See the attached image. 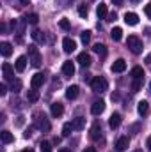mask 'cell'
<instances>
[{
	"mask_svg": "<svg viewBox=\"0 0 151 152\" xmlns=\"http://www.w3.org/2000/svg\"><path fill=\"white\" fill-rule=\"evenodd\" d=\"M128 145H130V140H128L126 136H121V138L115 142V149H117V151H126Z\"/></svg>",
	"mask_w": 151,
	"mask_h": 152,
	"instance_id": "cell-19",
	"label": "cell"
},
{
	"mask_svg": "<svg viewBox=\"0 0 151 152\" xmlns=\"http://www.w3.org/2000/svg\"><path fill=\"white\" fill-rule=\"evenodd\" d=\"M91 88H93V92L101 94V92H105V90L109 88V83H107V80H105V78L96 76V78H93V80H91Z\"/></svg>",
	"mask_w": 151,
	"mask_h": 152,
	"instance_id": "cell-3",
	"label": "cell"
},
{
	"mask_svg": "<svg viewBox=\"0 0 151 152\" xmlns=\"http://www.w3.org/2000/svg\"><path fill=\"white\" fill-rule=\"evenodd\" d=\"M130 75H132L133 80H144V69H142V67H139V66H135V67L132 69V73H130Z\"/></svg>",
	"mask_w": 151,
	"mask_h": 152,
	"instance_id": "cell-22",
	"label": "cell"
},
{
	"mask_svg": "<svg viewBox=\"0 0 151 152\" xmlns=\"http://www.w3.org/2000/svg\"><path fill=\"white\" fill-rule=\"evenodd\" d=\"M29 62H30L34 67H41V62H43L41 53H39V50L34 46V44L29 46Z\"/></svg>",
	"mask_w": 151,
	"mask_h": 152,
	"instance_id": "cell-4",
	"label": "cell"
},
{
	"mask_svg": "<svg viewBox=\"0 0 151 152\" xmlns=\"http://www.w3.org/2000/svg\"><path fill=\"white\" fill-rule=\"evenodd\" d=\"M146 145H148V149H150V152H151V136L148 138V143H146Z\"/></svg>",
	"mask_w": 151,
	"mask_h": 152,
	"instance_id": "cell-44",
	"label": "cell"
},
{
	"mask_svg": "<svg viewBox=\"0 0 151 152\" xmlns=\"http://www.w3.org/2000/svg\"><path fill=\"white\" fill-rule=\"evenodd\" d=\"M76 62H78L82 67H89V66L93 64V60H91V55H89V53H85V51L78 53V57H76Z\"/></svg>",
	"mask_w": 151,
	"mask_h": 152,
	"instance_id": "cell-6",
	"label": "cell"
},
{
	"mask_svg": "<svg viewBox=\"0 0 151 152\" xmlns=\"http://www.w3.org/2000/svg\"><path fill=\"white\" fill-rule=\"evenodd\" d=\"M142 83H144V80H133L132 81V92H139L142 88Z\"/></svg>",
	"mask_w": 151,
	"mask_h": 152,
	"instance_id": "cell-29",
	"label": "cell"
},
{
	"mask_svg": "<svg viewBox=\"0 0 151 152\" xmlns=\"http://www.w3.org/2000/svg\"><path fill=\"white\" fill-rule=\"evenodd\" d=\"M137 112H139V115H146L148 112H150V103H148V101H139Z\"/></svg>",
	"mask_w": 151,
	"mask_h": 152,
	"instance_id": "cell-23",
	"label": "cell"
},
{
	"mask_svg": "<svg viewBox=\"0 0 151 152\" xmlns=\"http://www.w3.org/2000/svg\"><path fill=\"white\" fill-rule=\"evenodd\" d=\"M39 149H41V152H52V143L50 142H41Z\"/></svg>",
	"mask_w": 151,
	"mask_h": 152,
	"instance_id": "cell-36",
	"label": "cell"
},
{
	"mask_svg": "<svg viewBox=\"0 0 151 152\" xmlns=\"http://www.w3.org/2000/svg\"><path fill=\"white\" fill-rule=\"evenodd\" d=\"M39 21V16L36 14V12H32V14H29L27 16V23H30V25H36Z\"/></svg>",
	"mask_w": 151,
	"mask_h": 152,
	"instance_id": "cell-34",
	"label": "cell"
},
{
	"mask_svg": "<svg viewBox=\"0 0 151 152\" xmlns=\"http://www.w3.org/2000/svg\"><path fill=\"white\" fill-rule=\"evenodd\" d=\"M43 83H44V75L43 73H36V75L30 78V87L32 88H39Z\"/></svg>",
	"mask_w": 151,
	"mask_h": 152,
	"instance_id": "cell-8",
	"label": "cell"
},
{
	"mask_svg": "<svg viewBox=\"0 0 151 152\" xmlns=\"http://www.w3.org/2000/svg\"><path fill=\"white\" fill-rule=\"evenodd\" d=\"M38 99H39V90L38 88H30V90H27V101L36 103Z\"/></svg>",
	"mask_w": 151,
	"mask_h": 152,
	"instance_id": "cell-24",
	"label": "cell"
},
{
	"mask_svg": "<svg viewBox=\"0 0 151 152\" xmlns=\"http://www.w3.org/2000/svg\"><path fill=\"white\" fill-rule=\"evenodd\" d=\"M34 126H36L38 129H41V131H44V133L52 129V124H50V120L46 118V115L41 113V112L34 113Z\"/></svg>",
	"mask_w": 151,
	"mask_h": 152,
	"instance_id": "cell-2",
	"label": "cell"
},
{
	"mask_svg": "<svg viewBox=\"0 0 151 152\" xmlns=\"http://www.w3.org/2000/svg\"><path fill=\"white\" fill-rule=\"evenodd\" d=\"M110 37H112L114 41H121V39H123V28H121V27H114L112 32H110Z\"/></svg>",
	"mask_w": 151,
	"mask_h": 152,
	"instance_id": "cell-27",
	"label": "cell"
},
{
	"mask_svg": "<svg viewBox=\"0 0 151 152\" xmlns=\"http://www.w3.org/2000/svg\"><path fill=\"white\" fill-rule=\"evenodd\" d=\"M14 67H16V71H18V73H23V71H25V67H27V57H25V55L18 57V58H16V62H14Z\"/></svg>",
	"mask_w": 151,
	"mask_h": 152,
	"instance_id": "cell-12",
	"label": "cell"
},
{
	"mask_svg": "<svg viewBox=\"0 0 151 152\" xmlns=\"http://www.w3.org/2000/svg\"><path fill=\"white\" fill-rule=\"evenodd\" d=\"M124 69H126V60H124V58H117L112 64V67H110L112 73H123Z\"/></svg>",
	"mask_w": 151,
	"mask_h": 152,
	"instance_id": "cell-9",
	"label": "cell"
},
{
	"mask_svg": "<svg viewBox=\"0 0 151 152\" xmlns=\"http://www.w3.org/2000/svg\"><path fill=\"white\" fill-rule=\"evenodd\" d=\"M30 134H32V133H30V129H27V131H25V134H23V136H25V138H30Z\"/></svg>",
	"mask_w": 151,
	"mask_h": 152,
	"instance_id": "cell-41",
	"label": "cell"
},
{
	"mask_svg": "<svg viewBox=\"0 0 151 152\" xmlns=\"http://www.w3.org/2000/svg\"><path fill=\"white\" fill-rule=\"evenodd\" d=\"M126 48L133 55H141L142 53V41L137 37V36H128V39H126Z\"/></svg>",
	"mask_w": 151,
	"mask_h": 152,
	"instance_id": "cell-1",
	"label": "cell"
},
{
	"mask_svg": "<svg viewBox=\"0 0 151 152\" xmlns=\"http://www.w3.org/2000/svg\"><path fill=\"white\" fill-rule=\"evenodd\" d=\"M11 90H13L14 94H18V92L21 90V81H20V80H14V81L11 83Z\"/></svg>",
	"mask_w": 151,
	"mask_h": 152,
	"instance_id": "cell-31",
	"label": "cell"
},
{
	"mask_svg": "<svg viewBox=\"0 0 151 152\" xmlns=\"http://www.w3.org/2000/svg\"><path fill=\"white\" fill-rule=\"evenodd\" d=\"M71 131H73V124H71V122H68V124L62 126V134H64V136H70Z\"/></svg>",
	"mask_w": 151,
	"mask_h": 152,
	"instance_id": "cell-32",
	"label": "cell"
},
{
	"mask_svg": "<svg viewBox=\"0 0 151 152\" xmlns=\"http://www.w3.org/2000/svg\"><path fill=\"white\" fill-rule=\"evenodd\" d=\"M115 20H117V14H115V12H110V14L107 16V21H115Z\"/></svg>",
	"mask_w": 151,
	"mask_h": 152,
	"instance_id": "cell-38",
	"label": "cell"
},
{
	"mask_svg": "<svg viewBox=\"0 0 151 152\" xmlns=\"http://www.w3.org/2000/svg\"><path fill=\"white\" fill-rule=\"evenodd\" d=\"M50 112H52L53 117H61V115L64 113V106L61 103H52L50 104Z\"/></svg>",
	"mask_w": 151,
	"mask_h": 152,
	"instance_id": "cell-14",
	"label": "cell"
},
{
	"mask_svg": "<svg viewBox=\"0 0 151 152\" xmlns=\"http://www.w3.org/2000/svg\"><path fill=\"white\" fill-rule=\"evenodd\" d=\"M103 110H105V101H94L93 103V106H91V113L93 115H100V113H103Z\"/></svg>",
	"mask_w": 151,
	"mask_h": 152,
	"instance_id": "cell-10",
	"label": "cell"
},
{
	"mask_svg": "<svg viewBox=\"0 0 151 152\" xmlns=\"http://www.w3.org/2000/svg\"><path fill=\"white\" fill-rule=\"evenodd\" d=\"M0 140H2L4 143H13V142H14V136H13V133H9V131H2V133H0Z\"/></svg>",
	"mask_w": 151,
	"mask_h": 152,
	"instance_id": "cell-26",
	"label": "cell"
},
{
	"mask_svg": "<svg viewBox=\"0 0 151 152\" xmlns=\"http://www.w3.org/2000/svg\"><path fill=\"white\" fill-rule=\"evenodd\" d=\"M23 152H34V151L32 149H27V151H23Z\"/></svg>",
	"mask_w": 151,
	"mask_h": 152,
	"instance_id": "cell-48",
	"label": "cell"
},
{
	"mask_svg": "<svg viewBox=\"0 0 151 152\" xmlns=\"http://www.w3.org/2000/svg\"><path fill=\"white\" fill-rule=\"evenodd\" d=\"M133 152H142V151H141V149H137V151H133Z\"/></svg>",
	"mask_w": 151,
	"mask_h": 152,
	"instance_id": "cell-49",
	"label": "cell"
},
{
	"mask_svg": "<svg viewBox=\"0 0 151 152\" xmlns=\"http://www.w3.org/2000/svg\"><path fill=\"white\" fill-rule=\"evenodd\" d=\"M93 50H94V53H98L100 57H107V48H105V44H94L93 46Z\"/></svg>",
	"mask_w": 151,
	"mask_h": 152,
	"instance_id": "cell-28",
	"label": "cell"
},
{
	"mask_svg": "<svg viewBox=\"0 0 151 152\" xmlns=\"http://www.w3.org/2000/svg\"><path fill=\"white\" fill-rule=\"evenodd\" d=\"M23 122H25V117H21V115H20V117L16 118V126H23Z\"/></svg>",
	"mask_w": 151,
	"mask_h": 152,
	"instance_id": "cell-40",
	"label": "cell"
},
{
	"mask_svg": "<svg viewBox=\"0 0 151 152\" xmlns=\"http://www.w3.org/2000/svg\"><path fill=\"white\" fill-rule=\"evenodd\" d=\"M114 4H117V5H119V4H123V0H112Z\"/></svg>",
	"mask_w": 151,
	"mask_h": 152,
	"instance_id": "cell-46",
	"label": "cell"
},
{
	"mask_svg": "<svg viewBox=\"0 0 151 152\" xmlns=\"http://www.w3.org/2000/svg\"><path fill=\"white\" fill-rule=\"evenodd\" d=\"M146 64H151V53L146 57Z\"/></svg>",
	"mask_w": 151,
	"mask_h": 152,
	"instance_id": "cell-45",
	"label": "cell"
},
{
	"mask_svg": "<svg viewBox=\"0 0 151 152\" xmlns=\"http://www.w3.org/2000/svg\"><path fill=\"white\" fill-rule=\"evenodd\" d=\"M87 14H89V11H87V5H85V4L78 5V16H80V18H87Z\"/></svg>",
	"mask_w": 151,
	"mask_h": 152,
	"instance_id": "cell-30",
	"label": "cell"
},
{
	"mask_svg": "<svg viewBox=\"0 0 151 152\" xmlns=\"http://www.w3.org/2000/svg\"><path fill=\"white\" fill-rule=\"evenodd\" d=\"M59 152H71V151H68V149H61Z\"/></svg>",
	"mask_w": 151,
	"mask_h": 152,
	"instance_id": "cell-47",
	"label": "cell"
},
{
	"mask_svg": "<svg viewBox=\"0 0 151 152\" xmlns=\"http://www.w3.org/2000/svg\"><path fill=\"white\" fill-rule=\"evenodd\" d=\"M30 37L34 39L36 42H39V44H44V42H46V39H44V34H43V32H41L39 28H34V30H32Z\"/></svg>",
	"mask_w": 151,
	"mask_h": 152,
	"instance_id": "cell-18",
	"label": "cell"
},
{
	"mask_svg": "<svg viewBox=\"0 0 151 152\" xmlns=\"http://www.w3.org/2000/svg\"><path fill=\"white\" fill-rule=\"evenodd\" d=\"M150 88H151V83H150Z\"/></svg>",
	"mask_w": 151,
	"mask_h": 152,
	"instance_id": "cell-51",
	"label": "cell"
},
{
	"mask_svg": "<svg viewBox=\"0 0 151 152\" xmlns=\"http://www.w3.org/2000/svg\"><path fill=\"white\" fill-rule=\"evenodd\" d=\"M14 69H16V67H13V66L7 64V62L2 64V73H4V80H5V81H14Z\"/></svg>",
	"mask_w": 151,
	"mask_h": 152,
	"instance_id": "cell-5",
	"label": "cell"
},
{
	"mask_svg": "<svg viewBox=\"0 0 151 152\" xmlns=\"http://www.w3.org/2000/svg\"><path fill=\"white\" fill-rule=\"evenodd\" d=\"M144 12H146V16L151 20V2L148 4V5H144Z\"/></svg>",
	"mask_w": 151,
	"mask_h": 152,
	"instance_id": "cell-37",
	"label": "cell"
},
{
	"mask_svg": "<svg viewBox=\"0 0 151 152\" xmlns=\"http://www.w3.org/2000/svg\"><path fill=\"white\" fill-rule=\"evenodd\" d=\"M84 152H96V149H94V147H87Z\"/></svg>",
	"mask_w": 151,
	"mask_h": 152,
	"instance_id": "cell-43",
	"label": "cell"
},
{
	"mask_svg": "<svg viewBox=\"0 0 151 152\" xmlns=\"http://www.w3.org/2000/svg\"><path fill=\"white\" fill-rule=\"evenodd\" d=\"M62 75L64 76H73L75 75V64L71 60H66L62 64Z\"/></svg>",
	"mask_w": 151,
	"mask_h": 152,
	"instance_id": "cell-11",
	"label": "cell"
},
{
	"mask_svg": "<svg viewBox=\"0 0 151 152\" xmlns=\"http://www.w3.org/2000/svg\"><path fill=\"white\" fill-rule=\"evenodd\" d=\"M62 50H64L66 53H73V51L76 50V42L71 37H66L64 41H62Z\"/></svg>",
	"mask_w": 151,
	"mask_h": 152,
	"instance_id": "cell-7",
	"label": "cell"
},
{
	"mask_svg": "<svg viewBox=\"0 0 151 152\" xmlns=\"http://www.w3.org/2000/svg\"><path fill=\"white\" fill-rule=\"evenodd\" d=\"M59 27L62 28V30H70V21H68V18H62V20H59Z\"/></svg>",
	"mask_w": 151,
	"mask_h": 152,
	"instance_id": "cell-35",
	"label": "cell"
},
{
	"mask_svg": "<svg viewBox=\"0 0 151 152\" xmlns=\"http://www.w3.org/2000/svg\"><path fill=\"white\" fill-rule=\"evenodd\" d=\"M78 94H80L78 85H71V87H68V88H66V97H68V99H76V97H78Z\"/></svg>",
	"mask_w": 151,
	"mask_h": 152,
	"instance_id": "cell-16",
	"label": "cell"
},
{
	"mask_svg": "<svg viewBox=\"0 0 151 152\" xmlns=\"http://www.w3.org/2000/svg\"><path fill=\"white\" fill-rule=\"evenodd\" d=\"M132 2H133V4H137V2H139V0H132Z\"/></svg>",
	"mask_w": 151,
	"mask_h": 152,
	"instance_id": "cell-50",
	"label": "cell"
},
{
	"mask_svg": "<svg viewBox=\"0 0 151 152\" xmlns=\"http://www.w3.org/2000/svg\"><path fill=\"white\" fill-rule=\"evenodd\" d=\"M80 39H82L84 44H89V41H91V32H89V30H84V32L80 34Z\"/></svg>",
	"mask_w": 151,
	"mask_h": 152,
	"instance_id": "cell-33",
	"label": "cell"
},
{
	"mask_svg": "<svg viewBox=\"0 0 151 152\" xmlns=\"http://www.w3.org/2000/svg\"><path fill=\"white\" fill-rule=\"evenodd\" d=\"M124 23H126V25H132V27L137 25V23H139V16H137L135 12H126V14H124Z\"/></svg>",
	"mask_w": 151,
	"mask_h": 152,
	"instance_id": "cell-17",
	"label": "cell"
},
{
	"mask_svg": "<svg viewBox=\"0 0 151 152\" xmlns=\"http://www.w3.org/2000/svg\"><path fill=\"white\" fill-rule=\"evenodd\" d=\"M121 113H112L110 115V118H109V126L112 127V129H117L119 126H121Z\"/></svg>",
	"mask_w": 151,
	"mask_h": 152,
	"instance_id": "cell-15",
	"label": "cell"
},
{
	"mask_svg": "<svg viewBox=\"0 0 151 152\" xmlns=\"http://www.w3.org/2000/svg\"><path fill=\"white\" fill-rule=\"evenodd\" d=\"M91 138H93V140H100V138H101V126H100L98 122L91 127Z\"/></svg>",
	"mask_w": 151,
	"mask_h": 152,
	"instance_id": "cell-21",
	"label": "cell"
},
{
	"mask_svg": "<svg viewBox=\"0 0 151 152\" xmlns=\"http://www.w3.org/2000/svg\"><path fill=\"white\" fill-rule=\"evenodd\" d=\"M0 53H2L4 57H11V53H13V44L7 42V41L0 42Z\"/></svg>",
	"mask_w": 151,
	"mask_h": 152,
	"instance_id": "cell-13",
	"label": "cell"
},
{
	"mask_svg": "<svg viewBox=\"0 0 151 152\" xmlns=\"http://www.w3.org/2000/svg\"><path fill=\"white\" fill-rule=\"evenodd\" d=\"M21 2V5H30V0H20Z\"/></svg>",
	"mask_w": 151,
	"mask_h": 152,
	"instance_id": "cell-42",
	"label": "cell"
},
{
	"mask_svg": "<svg viewBox=\"0 0 151 152\" xmlns=\"http://www.w3.org/2000/svg\"><path fill=\"white\" fill-rule=\"evenodd\" d=\"M5 94H7V87L2 83V85H0V96H5Z\"/></svg>",
	"mask_w": 151,
	"mask_h": 152,
	"instance_id": "cell-39",
	"label": "cell"
},
{
	"mask_svg": "<svg viewBox=\"0 0 151 152\" xmlns=\"http://www.w3.org/2000/svg\"><path fill=\"white\" fill-rule=\"evenodd\" d=\"M71 124H73V129H75V131H82V129L85 127V118H84V117H76V118L71 120Z\"/></svg>",
	"mask_w": 151,
	"mask_h": 152,
	"instance_id": "cell-20",
	"label": "cell"
},
{
	"mask_svg": "<svg viewBox=\"0 0 151 152\" xmlns=\"http://www.w3.org/2000/svg\"><path fill=\"white\" fill-rule=\"evenodd\" d=\"M96 14H98V18H100V20H103V18H107V16H109V11H107V5H105V4H100V5L96 7Z\"/></svg>",
	"mask_w": 151,
	"mask_h": 152,
	"instance_id": "cell-25",
	"label": "cell"
}]
</instances>
